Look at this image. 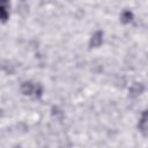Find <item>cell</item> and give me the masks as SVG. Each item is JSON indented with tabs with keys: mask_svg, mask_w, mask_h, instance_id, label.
<instances>
[{
	"mask_svg": "<svg viewBox=\"0 0 148 148\" xmlns=\"http://www.w3.org/2000/svg\"><path fill=\"white\" fill-rule=\"evenodd\" d=\"M102 42H103V31H96L89 40V46L90 47H98L102 44Z\"/></svg>",
	"mask_w": 148,
	"mask_h": 148,
	"instance_id": "cell-4",
	"label": "cell"
},
{
	"mask_svg": "<svg viewBox=\"0 0 148 148\" xmlns=\"http://www.w3.org/2000/svg\"><path fill=\"white\" fill-rule=\"evenodd\" d=\"M143 90H145V87H143L142 83L134 82V83L130 87V89H128V95H130V97L135 98V97H138L139 95H141V94L143 92Z\"/></svg>",
	"mask_w": 148,
	"mask_h": 148,
	"instance_id": "cell-3",
	"label": "cell"
},
{
	"mask_svg": "<svg viewBox=\"0 0 148 148\" xmlns=\"http://www.w3.org/2000/svg\"><path fill=\"white\" fill-rule=\"evenodd\" d=\"M133 13L131 12V10H124L123 13H121V15H120V21H121V23H124V24H128L130 22H132V20H133Z\"/></svg>",
	"mask_w": 148,
	"mask_h": 148,
	"instance_id": "cell-6",
	"label": "cell"
},
{
	"mask_svg": "<svg viewBox=\"0 0 148 148\" xmlns=\"http://www.w3.org/2000/svg\"><path fill=\"white\" fill-rule=\"evenodd\" d=\"M0 17L1 22L5 23L9 17V0H0Z\"/></svg>",
	"mask_w": 148,
	"mask_h": 148,
	"instance_id": "cell-2",
	"label": "cell"
},
{
	"mask_svg": "<svg viewBox=\"0 0 148 148\" xmlns=\"http://www.w3.org/2000/svg\"><path fill=\"white\" fill-rule=\"evenodd\" d=\"M138 127L143 135H146V136L148 135V110H145L142 112L141 118H140L139 124H138Z\"/></svg>",
	"mask_w": 148,
	"mask_h": 148,
	"instance_id": "cell-1",
	"label": "cell"
},
{
	"mask_svg": "<svg viewBox=\"0 0 148 148\" xmlns=\"http://www.w3.org/2000/svg\"><path fill=\"white\" fill-rule=\"evenodd\" d=\"M21 91H22L23 95L29 96L35 91V87L31 82H23L22 86H21Z\"/></svg>",
	"mask_w": 148,
	"mask_h": 148,
	"instance_id": "cell-5",
	"label": "cell"
},
{
	"mask_svg": "<svg viewBox=\"0 0 148 148\" xmlns=\"http://www.w3.org/2000/svg\"><path fill=\"white\" fill-rule=\"evenodd\" d=\"M42 94H43V89H42V86H40V84H37V86L35 87V96H36L37 98H40Z\"/></svg>",
	"mask_w": 148,
	"mask_h": 148,
	"instance_id": "cell-7",
	"label": "cell"
}]
</instances>
